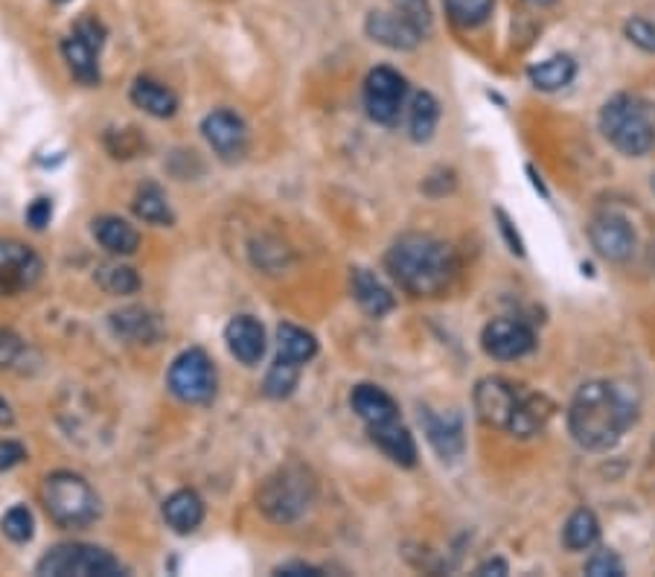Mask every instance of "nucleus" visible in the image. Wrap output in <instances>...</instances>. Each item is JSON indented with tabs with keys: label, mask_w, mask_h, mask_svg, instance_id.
Instances as JSON below:
<instances>
[{
	"label": "nucleus",
	"mask_w": 655,
	"mask_h": 577,
	"mask_svg": "<svg viewBox=\"0 0 655 577\" xmlns=\"http://www.w3.org/2000/svg\"><path fill=\"white\" fill-rule=\"evenodd\" d=\"M639 418V397L630 385L595 379L580 385L568 409V432L582 450H609Z\"/></svg>",
	"instance_id": "1"
},
{
	"label": "nucleus",
	"mask_w": 655,
	"mask_h": 577,
	"mask_svg": "<svg viewBox=\"0 0 655 577\" xmlns=\"http://www.w3.org/2000/svg\"><path fill=\"white\" fill-rule=\"evenodd\" d=\"M385 268L408 295L437 298L455 284L460 263H457L455 248L437 236L406 234L388 248Z\"/></svg>",
	"instance_id": "2"
},
{
	"label": "nucleus",
	"mask_w": 655,
	"mask_h": 577,
	"mask_svg": "<svg viewBox=\"0 0 655 577\" xmlns=\"http://www.w3.org/2000/svg\"><path fill=\"white\" fill-rule=\"evenodd\" d=\"M315 476L303 464H289L266 478V485L259 487L257 504L271 522L291 525L309 511V504L315 502Z\"/></svg>",
	"instance_id": "3"
},
{
	"label": "nucleus",
	"mask_w": 655,
	"mask_h": 577,
	"mask_svg": "<svg viewBox=\"0 0 655 577\" xmlns=\"http://www.w3.org/2000/svg\"><path fill=\"white\" fill-rule=\"evenodd\" d=\"M600 132L606 134V141L612 143L614 149L630 155V158L647 155L655 141L647 106L630 93H618L606 102L603 111H600Z\"/></svg>",
	"instance_id": "4"
},
{
	"label": "nucleus",
	"mask_w": 655,
	"mask_h": 577,
	"mask_svg": "<svg viewBox=\"0 0 655 577\" xmlns=\"http://www.w3.org/2000/svg\"><path fill=\"white\" fill-rule=\"evenodd\" d=\"M47 517L58 528H88L100 517V499L93 493V487L76 473L58 469L47 476L42 490Z\"/></svg>",
	"instance_id": "5"
},
{
	"label": "nucleus",
	"mask_w": 655,
	"mask_h": 577,
	"mask_svg": "<svg viewBox=\"0 0 655 577\" xmlns=\"http://www.w3.org/2000/svg\"><path fill=\"white\" fill-rule=\"evenodd\" d=\"M35 572L47 577H120L123 563L97 545L62 543L44 554Z\"/></svg>",
	"instance_id": "6"
},
{
	"label": "nucleus",
	"mask_w": 655,
	"mask_h": 577,
	"mask_svg": "<svg viewBox=\"0 0 655 577\" xmlns=\"http://www.w3.org/2000/svg\"><path fill=\"white\" fill-rule=\"evenodd\" d=\"M166 385L181 402L201 406V402L213 400V393H217V368L208 353L190 347L169 365Z\"/></svg>",
	"instance_id": "7"
},
{
	"label": "nucleus",
	"mask_w": 655,
	"mask_h": 577,
	"mask_svg": "<svg viewBox=\"0 0 655 577\" xmlns=\"http://www.w3.org/2000/svg\"><path fill=\"white\" fill-rule=\"evenodd\" d=\"M408 82L393 67H374L365 79L367 118L379 126H393L406 106Z\"/></svg>",
	"instance_id": "8"
},
{
	"label": "nucleus",
	"mask_w": 655,
	"mask_h": 577,
	"mask_svg": "<svg viewBox=\"0 0 655 577\" xmlns=\"http://www.w3.org/2000/svg\"><path fill=\"white\" fill-rule=\"evenodd\" d=\"M524 393L519 385H513L510 379L501 377H487L475 385V411L478 418L492 429H507L513 426V418L519 406H522Z\"/></svg>",
	"instance_id": "9"
},
{
	"label": "nucleus",
	"mask_w": 655,
	"mask_h": 577,
	"mask_svg": "<svg viewBox=\"0 0 655 577\" xmlns=\"http://www.w3.org/2000/svg\"><path fill=\"white\" fill-rule=\"evenodd\" d=\"M102 35H106V30L91 18H85V21L76 24L74 33L62 42L67 67L82 85H100V62H97V56H100Z\"/></svg>",
	"instance_id": "10"
},
{
	"label": "nucleus",
	"mask_w": 655,
	"mask_h": 577,
	"mask_svg": "<svg viewBox=\"0 0 655 577\" xmlns=\"http://www.w3.org/2000/svg\"><path fill=\"white\" fill-rule=\"evenodd\" d=\"M42 257L24 243L0 240V298H12L33 289L42 280Z\"/></svg>",
	"instance_id": "11"
},
{
	"label": "nucleus",
	"mask_w": 655,
	"mask_h": 577,
	"mask_svg": "<svg viewBox=\"0 0 655 577\" xmlns=\"http://www.w3.org/2000/svg\"><path fill=\"white\" fill-rule=\"evenodd\" d=\"M589 240L595 245V252L609 263H626L639 245L630 219H623L621 213H609V210L591 219Z\"/></svg>",
	"instance_id": "12"
},
{
	"label": "nucleus",
	"mask_w": 655,
	"mask_h": 577,
	"mask_svg": "<svg viewBox=\"0 0 655 577\" xmlns=\"http://www.w3.org/2000/svg\"><path fill=\"white\" fill-rule=\"evenodd\" d=\"M481 344L487 356H492V359L513 362L528 356L536 347V335H533V330L524 321L496 319L484 326Z\"/></svg>",
	"instance_id": "13"
},
{
	"label": "nucleus",
	"mask_w": 655,
	"mask_h": 577,
	"mask_svg": "<svg viewBox=\"0 0 655 577\" xmlns=\"http://www.w3.org/2000/svg\"><path fill=\"white\" fill-rule=\"evenodd\" d=\"M201 134L204 141L213 146L219 158L224 160H236L245 155V146H248V129L242 123L240 114H233L227 109H219L213 114L204 118L201 123Z\"/></svg>",
	"instance_id": "14"
},
{
	"label": "nucleus",
	"mask_w": 655,
	"mask_h": 577,
	"mask_svg": "<svg viewBox=\"0 0 655 577\" xmlns=\"http://www.w3.org/2000/svg\"><path fill=\"white\" fill-rule=\"evenodd\" d=\"M365 30L374 42L385 44L390 51H414L423 42V33L399 12H370Z\"/></svg>",
	"instance_id": "15"
},
{
	"label": "nucleus",
	"mask_w": 655,
	"mask_h": 577,
	"mask_svg": "<svg viewBox=\"0 0 655 577\" xmlns=\"http://www.w3.org/2000/svg\"><path fill=\"white\" fill-rule=\"evenodd\" d=\"M420 420H423L429 444H432V450L437 452L440 458L455 461L464 455V423H460L457 414H437V411L425 409Z\"/></svg>",
	"instance_id": "16"
},
{
	"label": "nucleus",
	"mask_w": 655,
	"mask_h": 577,
	"mask_svg": "<svg viewBox=\"0 0 655 577\" xmlns=\"http://www.w3.org/2000/svg\"><path fill=\"white\" fill-rule=\"evenodd\" d=\"M224 342L242 365H257L266 353V330L251 315H236L231 324L224 326Z\"/></svg>",
	"instance_id": "17"
},
{
	"label": "nucleus",
	"mask_w": 655,
	"mask_h": 577,
	"mask_svg": "<svg viewBox=\"0 0 655 577\" xmlns=\"http://www.w3.org/2000/svg\"><path fill=\"white\" fill-rule=\"evenodd\" d=\"M109 324L116 339H125L132 344H155L164 333L158 315L143 307H125V310L111 312Z\"/></svg>",
	"instance_id": "18"
},
{
	"label": "nucleus",
	"mask_w": 655,
	"mask_h": 577,
	"mask_svg": "<svg viewBox=\"0 0 655 577\" xmlns=\"http://www.w3.org/2000/svg\"><path fill=\"white\" fill-rule=\"evenodd\" d=\"M349 406H353L358 418L365 420V426H382V423H390V420H399V409L393 397L385 393L382 388H376V385H358V388H353Z\"/></svg>",
	"instance_id": "19"
},
{
	"label": "nucleus",
	"mask_w": 655,
	"mask_h": 577,
	"mask_svg": "<svg viewBox=\"0 0 655 577\" xmlns=\"http://www.w3.org/2000/svg\"><path fill=\"white\" fill-rule=\"evenodd\" d=\"M367 432H370V441H374L393 464H399V467H414L417 444L414 437H411V432H408L399 420H390V423H382V426H367Z\"/></svg>",
	"instance_id": "20"
},
{
	"label": "nucleus",
	"mask_w": 655,
	"mask_h": 577,
	"mask_svg": "<svg viewBox=\"0 0 655 577\" xmlns=\"http://www.w3.org/2000/svg\"><path fill=\"white\" fill-rule=\"evenodd\" d=\"M166 525L175 534H192L204 522V502L196 490H178L164 502Z\"/></svg>",
	"instance_id": "21"
},
{
	"label": "nucleus",
	"mask_w": 655,
	"mask_h": 577,
	"mask_svg": "<svg viewBox=\"0 0 655 577\" xmlns=\"http://www.w3.org/2000/svg\"><path fill=\"white\" fill-rule=\"evenodd\" d=\"M93 236L106 252L116 254V257H129L141 248V234L137 228L129 225L120 217H100L93 222Z\"/></svg>",
	"instance_id": "22"
},
{
	"label": "nucleus",
	"mask_w": 655,
	"mask_h": 577,
	"mask_svg": "<svg viewBox=\"0 0 655 577\" xmlns=\"http://www.w3.org/2000/svg\"><path fill=\"white\" fill-rule=\"evenodd\" d=\"M353 295H356V303L367 315H374V319H382L393 310V295L388 292V286L374 275V271H367V268H356L353 271Z\"/></svg>",
	"instance_id": "23"
},
{
	"label": "nucleus",
	"mask_w": 655,
	"mask_h": 577,
	"mask_svg": "<svg viewBox=\"0 0 655 577\" xmlns=\"http://www.w3.org/2000/svg\"><path fill=\"white\" fill-rule=\"evenodd\" d=\"M132 102L137 109H143L146 114H152V118L158 120L173 118L175 111H178V97H175L166 85L155 82V79H146V76L132 85Z\"/></svg>",
	"instance_id": "24"
},
{
	"label": "nucleus",
	"mask_w": 655,
	"mask_h": 577,
	"mask_svg": "<svg viewBox=\"0 0 655 577\" xmlns=\"http://www.w3.org/2000/svg\"><path fill=\"white\" fill-rule=\"evenodd\" d=\"M318 342L315 335L307 333L303 326L298 324H280L277 326V356L291 365H307V362L315 359Z\"/></svg>",
	"instance_id": "25"
},
{
	"label": "nucleus",
	"mask_w": 655,
	"mask_h": 577,
	"mask_svg": "<svg viewBox=\"0 0 655 577\" xmlns=\"http://www.w3.org/2000/svg\"><path fill=\"white\" fill-rule=\"evenodd\" d=\"M440 123V102L434 93L420 91L411 102V120H408V132H411V141L425 143L432 141L434 129Z\"/></svg>",
	"instance_id": "26"
},
{
	"label": "nucleus",
	"mask_w": 655,
	"mask_h": 577,
	"mask_svg": "<svg viewBox=\"0 0 655 577\" xmlns=\"http://www.w3.org/2000/svg\"><path fill=\"white\" fill-rule=\"evenodd\" d=\"M574 74H577V65H574L571 56H554V59H545L540 65H533L528 70L531 82L540 88V91H559L565 85L571 82Z\"/></svg>",
	"instance_id": "27"
},
{
	"label": "nucleus",
	"mask_w": 655,
	"mask_h": 577,
	"mask_svg": "<svg viewBox=\"0 0 655 577\" xmlns=\"http://www.w3.org/2000/svg\"><path fill=\"white\" fill-rule=\"evenodd\" d=\"M134 213L149 222V225H173L175 217L169 210V201H166V192L160 190L158 185H143L134 196Z\"/></svg>",
	"instance_id": "28"
},
{
	"label": "nucleus",
	"mask_w": 655,
	"mask_h": 577,
	"mask_svg": "<svg viewBox=\"0 0 655 577\" xmlns=\"http://www.w3.org/2000/svg\"><path fill=\"white\" fill-rule=\"evenodd\" d=\"M598 536H600L598 517H595L591 511H586V508L574 511L563 528V540L571 552H586V548H591V545L598 543Z\"/></svg>",
	"instance_id": "29"
},
{
	"label": "nucleus",
	"mask_w": 655,
	"mask_h": 577,
	"mask_svg": "<svg viewBox=\"0 0 655 577\" xmlns=\"http://www.w3.org/2000/svg\"><path fill=\"white\" fill-rule=\"evenodd\" d=\"M93 277L109 295H134L141 289L137 271L132 266H123V263H102V266H97Z\"/></svg>",
	"instance_id": "30"
},
{
	"label": "nucleus",
	"mask_w": 655,
	"mask_h": 577,
	"mask_svg": "<svg viewBox=\"0 0 655 577\" xmlns=\"http://www.w3.org/2000/svg\"><path fill=\"white\" fill-rule=\"evenodd\" d=\"M298 379H300V365H291V362H286L277 356L271 365V370L266 374L263 391H266V397H271V400H286V397L295 391Z\"/></svg>",
	"instance_id": "31"
},
{
	"label": "nucleus",
	"mask_w": 655,
	"mask_h": 577,
	"mask_svg": "<svg viewBox=\"0 0 655 577\" xmlns=\"http://www.w3.org/2000/svg\"><path fill=\"white\" fill-rule=\"evenodd\" d=\"M443 3H446L448 18L457 26L473 30V26H481L492 15V3L496 0H443Z\"/></svg>",
	"instance_id": "32"
},
{
	"label": "nucleus",
	"mask_w": 655,
	"mask_h": 577,
	"mask_svg": "<svg viewBox=\"0 0 655 577\" xmlns=\"http://www.w3.org/2000/svg\"><path fill=\"white\" fill-rule=\"evenodd\" d=\"M3 534H7L12 543H30V540H33L35 519L26 504H15L12 511H7V517H3Z\"/></svg>",
	"instance_id": "33"
},
{
	"label": "nucleus",
	"mask_w": 655,
	"mask_h": 577,
	"mask_svg": "<svg viewBox=\"0 0 655 577\" xmlns=\"http://www.w3.org/2000/svg\"><path fill=\"white\" fill-rule=\"evenodd\" d=\"M26 353H30V347H26L24 339L0 326V370H15L24 362Z\"/></svg>",
	"instance_id": "34"
},
{
	"label": "nucleus",
	"mask_w": 655,
	"mask_h": 577,
	"mask_svg": "<svg viewBox=\"0 0 655 577\" xmlns=\"http://www.w3.org/2000/svg\"><path fill=\"white\" fill-rule=\"evenodd\" d=\"M393 3H397L399 15H406L420 33L425 35L432 30V9H429V0H393Z\"/></svg>",
	"instance_id": "35"
},
{
	"label": "nucleus",
	"mask_w": 655,
	"mask_h": 577,
	"mask_svg": "<svg viewBox=\"0 0 655 577\" xmlns=\"http://www.w3.org/2000/svg\"><path fill=\"white\" fill-rule=\"evenodd\" d=\"M626 38L632 44H639L641 51L655 53V24L647 21V18H632V21H626Z\"/></svg>",
	"instance_id": "36"
},
{
	"label": "nucleus",
	"mask_w": 655,
	"mask_h": 577,
	"mask_svg": "<svg viewBox=\"0 0 655 577\" xmlns=\"http://www.w3.org/2000/svg\"><path fill=\"white\" fill-rule=\"evenodd\" d=\"M586 575L591 577H621L623 575V563L618 554L612 552H598L586 563Z\"/></svg>",
	"instance_id": "37"
},
{
	"label": "nucleus",
	"mask_w": 655,
	"mask_h": 577,
	"mask_svg": "<svg viewBox=\"0 0 655 577\" xmlns=\"http://www.w3.org/2000/svg\"><path fill=\"white\" fill-rule=\"evenodd\" d=\"M53 217V201L51 199H35L30 208H26V225L33 228V231H44V228L51 225Z\"/></svg>",
	"instance_id": "38"
},
{
	"label": "nucleus",
	"mask_w": 655,
	"mask_h": 577,
	"mask_svg": "<svg viewBox=\"0 0 655 577\" xmlns=\"http://www.w3.org/2000/svg\"><path fill=\"white\" fill-rule=\"evenodd\" d=\"M26 458V450L18 441H0V473L18 467Z\"/></svg>",
	"instance_id": "39"
},
{
	"label": "nucleus",
	"mask_w": 655,
	"mask_h": 577,
	"mask_svg": "<svg viewBox=\"0 0 655 577\" xmlns=\"http://www.w3.org/2000/svg\"><path fill=\"white\" fill-rule=\"evenodd\" d=\"M274 575H321V569L309 566V563H282L274 569Z\"/></svg>",
	"instance_id": "40"
},
{
	"label": "nucleus",
	"mask_w": 655,
	"mask_h": 577,
	"mask_svg": "<svg viewBox=\"0 0 655 577\" xmlns=\"http://www.w3.org/2000/svg\"><path fill=\"white\" fill-rule=\"evenodd\" d=\"M475 575H507V563L504 561H487L484 566H478Z\"/></svg>",
	"instance_id": "41"
},
{
	"label": "nucleus",
	"mask_w": 655,
	"mask_h": 577,
	"mask_svg": "<svg viewBox=\"0 0 655 577\" xmlns=\"http://www.w3.org/2000/svg\"><path fill=\"white\" fill-rule=\"evenodd\" d=\"M12 420H15V414L9 409V402L0 400V426H12Z\"/></svg>",
	"instance_id": "42"
},
{
	"label": "nucleus",
	"mask_w": 655,
	"mask_h": 577,
	"mask_svg": "<svg viewBox=\"0 0 655 577\" xmlns=\"http://www.w3.org/2000/svg\"><path fill=\"white\" fill-rule=\"evenodd\" d=\"M533 7H547V3H554V0H531Z\"/></svg>",
	"instance_id": "43"
},
{
	"label": "nucleus",
	"mask_w": 655,
	"mask_h": 577,
	"mask_svg": "<svg viewBox=\"0 0 655 577\" xmlns=\"http://www.w3.org/2000/svg\"><path fill=\"white\" fill-rule=\"evenodd\" d=\"M56 3H67V0H56Z\"/></svg>",
	"instance_id": "44"
},
{
	"label": "nucleus",
	"mask_w": 655,
	"mask_h": 577,
	"mask_svg": "<svg viewBox=\"0 0 655 577\" xmlns=\"http://www.w3.org/2000/svg\"><path fill=\"white\" fill-rule=\"evenodd\" d=\"M653 190H655V181H653Z\"/></svg>",
	"instance_id": "45"
}]
</instances>
